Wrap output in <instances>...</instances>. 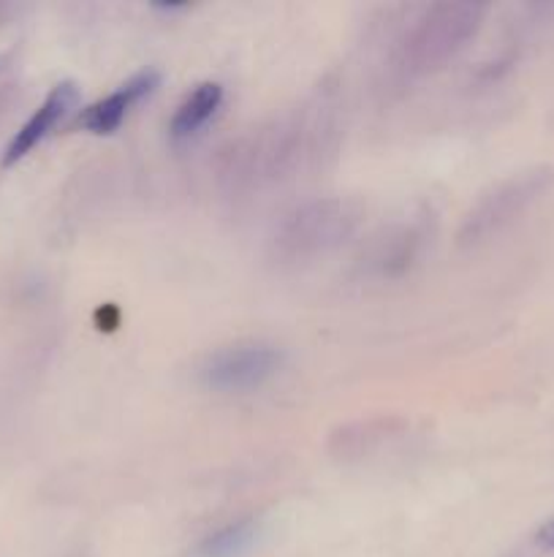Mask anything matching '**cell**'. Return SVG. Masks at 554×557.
<instances>
[{"instance_id": "277c9868", "label": "cell", "mask_w": 554, "mask_h": 557, "mask_svg": "<svg viewBox=\"0 0 554 557\" xmlns=\"http://www.w3.org/2000/svg\"><path fill=\"white\" fill-rule=\"evenodd\" d=\"M282 364V354L261 341H242L212 351L201 362L199 379L215 392H253L275 379Z\"/></svg>"}, {"instance_id": "6da1fadb", "label": "cell", "mask_w": 554, "mask_h": 557, "mask_svg": "<svg viewBox=\"0 0 554 557\" xmlns=\"http://www.w3.org/2000/svg\"><path fill=\"white\" fill-rule=\"evenodd\" d=\"M337 109L331 90L315 92L234 141L223 161L226 188L231 194H261L318 166L337 141Z\"/></svg>"}, {"instance_id": "9c48e42d", "label": "cell", "mask_w": 554, "mask_h": 557, "mask_svg": "<svg viewBox=\"0 0 554 557\" xmlns=\"http://www.w3.org/2000/svg\"><path fill=\"white\" fill-rule=\"evenodd\" d=\"M424 237H427V232H424L421 223H402V226L386 228L369 243L364 267L375 277L402 275L416 261Z\"/></svg>"}, {"instance_id": "8fae6325", "label": "cell", "mask_w": 554, "mask_h": 557, "mask_svg": "<svg viewBox=\"0 0 554 557\" xmlns=\"http://www.w3.org/2000/svg\"><path fill=\"white\" fill-rule=\"evenodd\" d=\"M259 542V522L255 520H237L228 522L226 528L215 531L212 536H206L199 544L196 555L199 557H239L248 549H253V544Z\"/></svg>"}, {"instance_id": "52a82bcc", "label": "cell", "mask_w": 554, "mask_h": 557, "mask_svg": "<svg viewBox=\"0 0 554 557\" xmlns=\"http://www.w3.org/2000/svg\"><path fill=\"white\" fill-rule=\"evenodd\" d=\"M79 107V87L74 82H58L52 90L47 92L36 112L22 123V128L11 136V141L3 150V166H14L22 158L30 156L74 109Z\"/></svg>"}, {"instance_id": "7c38bea8", "label": "cell", "mask_w": 554, "mask_h": 557, "mask_svg": "<svg viewBox=\"0 0 554 557\" xmlns=\"http://www.w3.org/2000/svg\"><path fill=\"white\" fill-rule=\"evenodd\" d=\"M536 539H538V544H541V547L554 549V517H552V520L543 522L541 528H538Z\"/></svg>"}, {"instance_id": "8992f818", "label": "cell", "mask_w": 554, "mask_h": 557, "mask_svg": "<svg viewBox=\"0 0 554 557\" xmlns=\"http://www.w3.org/2000/svg\"><path fill=\"white\" fill-rule=\"evenodd\" d=\"M411 430L407 419L394 417H369V419H356V422L340 424L337 430L329 433V455L335 460L342 462H358L367 460V457H375L378 451H383L386 446L402 441Z\"/></svg>"}, {"instance_id": "7a4b0ae2", "label": "cell", "mask_w": 554, "mask_h": 557, "mask_svg": "<svg viewBox=\"0 0 554 557\" xmlns=\"http://www.w3.org/2000/svg\"><path fill=\"white\" fill-rule=\"evenodd\" d=\"M487 9L478 3H432L418 9L394 38L389 76L396 85H413L456 58L481 30Z\"/></svg>"}, {"instance_id": "30bf717a", "label": "cell", "mask_w": 554, "mask_h": 557, "mask_svg": "<svg viewBox=\"0 0 554 557\" xmlns=\"http://www.w3.org/2000/svg\"><path fill=\"white\" fill-rule=\"evenodd\" d=\"M223 103V85L221 82H199L182 101L174 109L168 120V134L174 141H188L215 117V112Z\"/></svg>"}, {"instance_id": "ba28073f", "label": "cell", "mask_w": 554, "mask_h": 557, "mask_svg": "<svg viewBox=\"0 0 554 557\" xmlns=\"http://www.w3.org/2000/svg\"><path fill=\"white\" fill-rule=\"evenodd\" d=\"M158 82H161V74H158V71H139V74H134L130 79H125L123 85L114 87L112 92H106L103 98L92 101L90 107L79 114V125L96 136L114 134V131L123 125V120L128 117L130 109H134L141 98H147L155 90Z\"/></svg>"}, {"instance_id": "5b68a950", "label": "cell", "mask_w": 554, "mask_h": 557, "mask_svg": "<svg viewBox=\"0 0 554 557\" xmlns=\"http://www.w3.org/2000/svg\"><path fill=\"white\" fill-rule=\"evenodd\" d=\"M538 185H541V177H521L498 185L487 196H481L476 207L465 215V221H462L459 245H478L492 237V234H498L530 201Z\"/></svg>"}, {"instance_id": "3957f363", "label": "cell", "mask_w": 554, "mask_h": 557, "mask_svg": "<svg viewBox=\"0 0 554 557\" xmlns=\"http://www.w3.org/2000/svg\"><path fill=\"white\" fill-rule=\"evenodd\" d=\"M364 207L348 196H324L293 207L272 237V259L299 267L324 259L356 234Z\"/></svg>"}]
</instances>
